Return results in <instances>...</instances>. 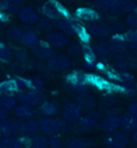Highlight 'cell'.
I'll use <instances>...</instances> for the list:
<instances>
[{"label":"cell","instance_id":"cell-6","mask_svg":"<svg viewBox=\"0 0 137 148\" xmlns=\"http://www.w3.org/2000/svg\"><path fill=\"white\" fill-rule=\"evenodd\" d=\"M71 66L70 58L62 54H55L47 60V68L56 72L67 71Z\"/></svg>","mask_w":137,"mask_h":148},{"label":"cell","instance_id":"cell-21","mask_svg":"<svg viewBox=\"0 0 137 148\" xmlns=\"http://www.w3.org/2000/svg\"><path fill=\"white\" fill-rule=\"evenodd\" d=\"M120 128L124 132H133L137 129V116L126 113L120 117Z\"/></svg>","mask_w":137,"mask_h":148},{"label":"cell","instance_id":"cell-29","mask_svg":"<svg viewBox=\"0 0 137 148\" xmlns=\"http://www.w3.org/2000/svg\"><path fill=\"white\" fill-rule=\"evenodd\" d=\"M40 39L37 37V34L32 31V30H28L26 32H24V37H22V43L24 45H26L28 47H33L35 45L40 42Z\"/></svg>","mask_w":137,"mask_h":148},{"label":"cell","instance_id":"cell-43","mask_svg":"<svg viewBox=\"0 0 137 148\" xmlns=\"http://www.w3.org/2000/svg\"><path fill=\"white\" fill-rule=\"evenodd\" d=\"M14 81H15V83H16V86H17V89H18V90L29 88V81H28V78L16 77Z\"/></svg>","mask_w":137,"mask_h":148},{"label":"cell","instance_id":"cell-16","mask_svg":"<svg viewBox=\"0 0 137 148\" xmlns=\"http://www.w3.org/2000/svg\"><path fill=\"white\" fill-rule=\"evenodd\" d=\"M100 127L105 133H111L120 128V117L118 115H107L101 121Z\"/></svg>","mask_w":137,"mask_h":148},{"label":"cell","instance_id":"cell-33","mask_svg":"<svg viewBox=\"0 0 137 148\" xmlns=\"http://www.w3.org/2000/svg\"><path fill=\"white\" fill-rule=\"evenodd\" d=\"M37 25H39V28L44 31H52L54 28H56V21L52 18H48L46 16H43V17H40L39 21H37Z\"/></svg>","mask_w":137,"mask_h":148},{"label":"cell","instance_id":"cell-45","mask_svg":"<svg viewBox=\"0 0 137 148\" xmlns=\"http://www.w3.org/2000/svg\"><path fill=\"white\" fill-rule=\"evenodd\" d=\"M127 49H130L131 55L134 56L137 59V42H130Z\"/></svg>","mask_w":137,"mask_h":148},{"label":"cell","instance_id":"cell-23","mask_svg":"<svg viewBox=\"0 0 137 148\" xmlns=\"http://www.w3.org/2000/svg\"><path fill=\"white\" fill-rule=\"evenodd\" d=\"M17 105V99L14 93L0 95V106L5 111H12Z\"/></svg>","mask_w":137,"mask_h":148},{"label":"cell","instance_id":"cell-24","mask_svg":"<svg viewBox=\"0 0 137 148\" xmlns=\"http://www.w3.org/2000/svg\"><path fill=\"white\" fill-rule=\"evenodd\" d=\"M82 55L85 57V64L87 68H93L96 62V55L88 43H82Z\"/></svg>","mask_w":137,"mask_h":148},{"label":"cell","instance_id":"cell-44","mask_svg":"<svg viewBox=\"0 0 137 148\" xmlns=\"http://www.w3.org/2000/svg\"><path fill=\"white\" fill-rule=\"evenodd\" d=\"M14 56L16 57V59L18 60V61H20V62H24L25 60L27 59V53L25 52V51H17V52L15 53Z\"/></svg>","mask_w":137,"mask_h":148},{"label":"cell","instance_id":"cell-46","mask_svg":"<svg viewBox=\"0 0 137 148\" xmlns=\"http://www.w3.org/2000/svg\"><path fill=\"white\" fill-rule=\"evenodd\" d=\"M129 113L137 116V100L133 101V102L129 105Z\"/></svg>","mask_w":137,"mask_h":148},{"label":"cell","instance_id":"cell-35","mask_svg":"<svg viewBox=\"0 0 137 148\" xmlns=\"http://www.w3.org/2000/svg\"><path fill=\"white\" fill-rule=\"evenodd\" d=\"M137 4L134 2V0H121V4H120V11L121 13L124 14H129L135 11V8Z\"/></svg>","mask_w":137,"mask_h":148},{"label":"cell","instance_id":"cell-39","mask_svg":"<svg viewBox=\"0 0 137 148\" xmlns=\"http://www.w3.org/2000/svg\"><path fill=\"white\" fill-rule=\"evenodd\" d=\"M125 24L130 29H137V13L136 12H132V13L126 14Z\"/></svg>","mask_w":137,"mask_h":148},{"label":"cell","instance_id":"cell-37","mask_svg":"<svg viewBox=\"0 0 137 148\" xmlns=\"http://www.w3.org/2000/svg\"><path fill=\"white\" fill-rule=\"evenodd\" d=\"M108 26H109L111 34H114V36L115 34H123V32L125 31V26L120 22H112Z\"/></svg>","mask_w":137,"mask_h":148},{"label":"cell","instance_id":"cell-9","mask_svg":"<svg viewBox=\"0 0 137 148\" xmlns=\"http://www.w3.org/2000/svg\"><path fill=\"white\" fill-rule=\"evenodd\" d=\"M107 42H108V47H109L110 55H114V56L124 54L127 51V47H129V43L123 38L122 34H115Z\"/></svg>","mask_w":137,"mask_h":148},{"label":"cell","instance_id":"cell-7","mask_svg":"<svg viewBox=\"0 0 137 148\" xmlns=\"http://www.w3.org/2000/svg\"><path fill=\"white\" fill-rule=\"evenodd\" d=\"M86 28H87L90 36L99 38V39H106V38H108L111 34L109 26H108L107 24L101 23L99 21L87 23Z\"/></svg>","mask_w":137,"mask_h":148},{"label":"cell","instance_id":"cell-15","mask_svg":"<svg viewBox=\"0 0 137 148\" xmlns=\"http://www.w3.org/2000/svg\"><path fill=\"white\" fill-rule=\"evenodd\" d=\"M46 41L54 47H64L70 43L69 36L60 31H49L46 36Z\"/></svg>","mask_w":137,"mask_h":148},{"label":"cell","instance_id":"cell-32","mask_svg":"<svg viewBox=\"0 0 137 148\" xmlns=\"http://www.w3.org/2000/svg\"><path fill=\"white\" fill-rule=\"evenodd\" d=\"M89 141L82 137H72L67 142V148H87Z\"/></svg>","mask_w":137,"mask_h":148},{"label":"cell","instance_id":"cell-12","mask_svg":"<svg viewBox=\"0 0 137 148\" xmlns=\"http://www.w3.org/2000/svg\"><path fill=\"white\" fill-rule=\"evenodd\" d=\"M121 0H96L95 7L96 11L107 13V14H118L120 11Z\"/></svg>","mask_w":137,"mask_h":148},{"label":"cell","instance_id":"cell-10","mask_svg":"<svg viewBox=\"0 0 137 148\" xmlns=\"http://www.w3.org/2000/svg\"><path fill=\"white\" fill-rule=\"evenodd\" d=\"M16 15H17V18L25 25H34V24H37L39 18H40L37 10L32 7H29V5L22 7L17 11Z\"/></svg>","mask_w":137,"mask_h":148},{"label":"cell","instance_id":"cell-50","mask_svg":"<svg viewBox=\"0 0 137 148\" xmlns=\"http://www.w3.org/2000/svg\"><path fill=\"white\" fill-rule=\"evenodd\" d=\"M134 95L137 97V85L134 86Z\"/></svg>","mask_w":137,"mask_h":148},{"label":"cell","instance_id":"cell-28","mask_svg":"<svg viewBox=\"0 0 137 148\" xmlns=\"http://www.w3.org/2000/svg\"><path fill=\"white\" fill-rule=\"evenodd\" d=\"M30 147L31 148H47L48 138L45 134H35L34 136L30 137Z\"/></svg>","mask_w":137,"mask_h":148},{"label":"cell","instance_id":"cell-52","mask_svg":"<svg viewBox=\"0 0 137 148\" xmlns=\"http://www.w3.org/2000/svg\"><path fill=\"white\" fill-rule=\"evenodd\" d=\"M0 17H1V14H0Z\"/></svg>","mask_w":137,"mask_h":148},{"label":"cell","instance_id":"cell-34","mask_svg":"<svg viewBox=\"0 0 137 148\" xmlns=\"http://www.w3.org/2000/svg\"><path fill=\"white\" fill-rule=\"evenodd\" d=\"M14 57V52L7 45H0V60L3 62L11 61Z\"/></svg>","mask_w":137,"mask_h":148},{"label":"cell","instance_id":"cell-4","mask_svg":"<svg viewBox=\"0 0 137 148\" xmlns=\"http://www.w3.org/2000/svg\"><path fill=\"white\" fill-rule=\"evenodd\" d=\"M15 97L18 102L22 103H27L30 105H37L41 104L44 101V95L42 93L41 90H37V89H22L18 90L15 93Z\"/></svg>","mask_w":137,"mask_h":148},{"label":"cell","instance_id":"cell-22","mask_svg":"<svg viewBox=\"0 0 137 148\" xmlns=\"http://www.w3.org/2000/svg\"><path fill=\"white\" fill-rule=\"evenodd\" d=\"M56 28L58 29V31L67 34L69 37L75 34V29L70 18H60L56 21Z\"/></svg>","mask_w":137,"mask_h":148},{"label":"cell","instance_id":"cell-40","mask_svg":"<svg viewBox=\"0 0 137 148\" xmlns=\"http://www.w3.org/2000/svg\"><path fill=\"white\" fill-rule=\"evenodd\" d=\"M29 81V88L31 89H37V90H41L44 87V82L42 81L40 77L33 76V77L28 78Z\"/></svg>","mask_w":137,"mask_h":148},{"label":"cell","instance_id":"cell-31","mask_svg":"<svg viewBox=\"0 0 137 148\" xmlns=\"http://www.w3.org/2000/svg\"><path fill=\"white\" fill-rule=\"evenodd\" d=\"M18 91L16 83L14 79L12 81L0 82V95H7V93H16Z\"/></svg>","mask_w":137,"mask_h":148},{"label":"cell","instance_id":"cell-51","mask_svg":"<svg viewBox=\"0 0 137 148\" xmlns=\"http://www.w3.org/2000/svg\"><path fill=\"white\" fill-rule=\"evenodd\" d=\"M134 12H136V13H137V5H136V8H135V11H134Z\"/></svg>","mask_w":137,"mask_h":148},{"label":"cell","instance_id":"cell-19","mask_svg":"<svg viewBox=\"0 0 137 148\" xmlns=\"http://www.w3.org/2000/svg\"><path fill=\"white\" fill-rule=\"evenodd\" d=\"M116 61H115V68L117 71H122V72H129V71L134 68L135 61L131 56L124 54L116 56Z\"/></svg>","mask_w":137,"mask_h":148},{"label":"cell","instance_id":"cell-49","mask_svg":"<svg viewBox=\"0 0 137 148\" xmlns=\"http://www.w3.org/2000/svg\"><path fill=\"white\" fill-rule=\"evenodd\" d=\"M131 137H132V141H133L134 143L137 145V129L134 130L133 132H132V135H131Z\"/></svg>","mask_w":137,"mask_h":148},{"label":"cell","instance_id":"cell-26","mask_svg":"<svg viewBox=\"0 0 137 148\" xmlns=\"http://www.w3.org/2000/svg\"><path fill=\"white\" fill-rule=\"evenodd\" d=\"M40 112L43 116H55L59 112V105L54 101H43L40 104Z\"/></svg>","mask_w":137,"mask_h":148},{"label":"cell","instance_id":"cell-14","mask_svg":"<svg viewBox=\"0 0 137 148\" xmlns=\"http://www.w3.org/2000/svg\"><path fill=\"white\" fill-rule=\"evenodd\" d=\"M14 114L19 120L25 121V120L33 119L35 114H37V111H35L33 105L19 102V104H17L16 108H14Z\"/></svg>","mask_w":137,"mask_h":148},{"label":"cell","instance_id":"cell-13","mask_svg":"<svg viewBox=\"0 0 137 148\" xmlns=\"http://www.w3.org/2000/svg\"><path fill=\"white\" fill-rule=\"evenodd\" d=\"M31 52L35 57L42 60H48L52 55H55L54 48L47 41L46 42L40 41L35 46L31 47Z\"/></svg>","mask_w":137,"mask_h":148},{"label":"cell","instance_id":"cell-47","mask_svg":"<svg viewBox=\"0 0 137 148\" xmlns=\"http://www.w3.org/2000/svg\"><path fill=\"white\" fill-rule=\"evenodd\" d=\"M7 111H5L4 108H2L0 106V121L3 120V119H7Z\"/></svg>","mask_w":137,"mask_h":148},{"label":"cell","instance_id":"cell-36","mask_svg":"<svg viewBox=\"0 0 137 148\" xmlns=\"http://www.w3.org/2000/svg\"><path fill=\"white\" fill-rule=\"evenodd\" d=\"M26 0H7V11L17 12L22 7H24Z\"/></svg>","mask_w":137,"mask_h":148},{"label":"cell","instance_id":"cell-17","mask_svg":"<svg viewBox=\"0 0 137 148\" xmlns=\"http://www.w3.org/2000/svg\"><path fill=\"white\" fill-rule=\"evenodd\" d=\"M39 131H40V129H39L37 121H34L33 119L25 120L20 125L19 135H22V137H26V138H30V137L34 136L35 134L39 133Z\"/></svg>","mask_w":137,"mask_h":148},{"label":"cell","instance_id":"cell-3","mask_svg":"<svg viewBox=\"0 0 137 148\" xmlns=\"http://www.w3.org/2000/svg\"><path fill=\"white\" fill-rule=\"evenodd\" d=\"M42 13L44 16L58 21L60 18H70V12L57 0H48L42 7Z\"/></svg>","mask_w":137,"mask_h":148},{"label":"cell","instance_id":"cell-38","mask_svg":"<svg viewBox=\"0 0 137 148\" xmlns=\"http://www.w3.org/2000/svg\"><path fill=\"white\" fill-rule=\"evenodd\" d=\"M67 53L71 57L73 58H77L79 56L82 55V46H80L77 43H74V44H71L69 47H67Z\"/></svg>","mask_w":137,"mask_h":148},{"label":"cell","instance_id":"cell-11","mask_svg":"<svg viewBox=\"0 0 137 148\" xmlns=\"http://www.w3.org/2000/svg\"><path fill=\"white\" fill-rule=\"evenodd\" d=\"M22 121L3 119L0 121V137L16 136L19 134Z\"/></svg>","mask_w":137,"mask_h":148},{"label":"cell","instance_id":"cell-2","mask_svg":"<svg viewBox=\"0 0 137 148\" xmlns=\"http://www.w3.org/2000/svg\"><path fill=\"white\" fill-rule=\"evenodd\" d=\"M102 121V114L97 111H90L82 115V117L75 121L74 130L79 133H84L87 131L94 129Z\"/></svg>","mask_w":137,"mask_h":148},{"label":"cell","instance_id":"cell-8","mask_svg":"<svg viewBox=\"0 0 137 148\" xmlns=\"http://www.w3.org/2000/svg\"><path fill=\"white\" fill-rule=\"evenodd\" d=\"M129 143V137L125 133L114 131L105 137V145L107 148H125Z\"/></svg>","mask_w":137,"mask_h":148},{"label":"cell","instance_id":"cell-20","mask_svg":"<svg viewBox=\"0 0 137 148\" xmlns=\"http://www.w3.org/2000/svg\"><path fill=\"white\" fill-rule=\"evenodd\" d=\"M75 102L82 108H93L95 106V98L88 91L78 92L75 96Z\"/></svg>","mask_w":137,"mask_h":148},{"label":"cell","instance_id":"cell-1","mask_svg":"<svg viewBox=\"0 0 137 148\" xmlns=\"http://www.w3.org/2000/svg\"><path fill=\"white\" fill-rule=\"evenodd\" d=\"M39 129L46 136L67 132L69 130V122L64 119L55 118L54 116H43L37 120Z\"/></svg>","mask_w":137,"mask_h":148},{"label":"cell","instance_id":"cell-18","mask_svg":"<svg viewBox=\"0 0 137 148\" xmlns=\"http://www.w3.org/2000/svg\"><path fill=\"white\" fill-rule=\"evenodd\" d=\"M75 15H76V17L78 19H80L82 22H86V23L97 21L99 17H100V14H99V12L96 11V10L91 9V8H86V7L78 8L77 10H76Z\"/></svg>","mask_w":137,"mask_h":148},{"label":"cell","instance_id":"cell-27","mask_svg":"<svg viewBox=\"0 0 137 148\" xmlns=\"http://www.w3.org/2000/svg\"><path fill=\"white\" fill-rule=\"evenodd\" d=\"M92 48L96 57H99V58L104 59V58H107L108 56L110 55L107 41H99V42H96L95 44L93 45Z\"/></svg>","mask_w":137,"mask_h":148},{"label":"cell","instance_id":"cell-48","mask_svg":"<svg viewBox=\"0 0 137 148\" xmlns=\"http://www.w3.org/2000/svg\"><path fill=\"white\" fill-rule=\"evenodd\" d=\"M7 9V0H0V12Z\"/></svg>","mask_w":137,"mask_h":148},{"label":"cell","instance_id":"cell-5","mask_svg":"<svg viewBox=\"0 0 137 148\" xmlns=\"http://www.w3.org/2000/svg\"><path fill=\"white\" fill-rule=\"evenodd\" d=\"M82 108L75 101H69L61 108V117L67 122H75L82 117Z\"/></svg>","mask_w":137,"mask_h":148},{"label":"cell","instance_id":"cell-30","mask_svg":"<svg viewBox=\"0 0 137 148\" xmlns=\"http://www.w3.org/2000/svg\"><path fill=\"white\" fill-rule=\"evenodd\" d=\"M24 37V30L17 26L10 27L7 30V38L12 42H22Z\"/></svg>","mask_w":137,"mask_h":148},{"label":"cell","instance_id":"cell-42","mask_svg":"<svg viewBox=\"0 0 137 148\" xmlns=\"http://www.w3.org/2000/svg\"><path fill=\"white\" fill-rule=\"evenodd\" d=\"M123 38L127 41V43L130 42H137V29H129L125 30L123 32Z\"/></svg>","mask_w":137,"mask_h":148},{"label":"cell","instance_id":"cell-25","mask_svg":"<svg viewBox=\"0 0 137 148\" xmlns=\"http://www.w3.org/2000/svg\"><path fill=\"white\" fill-rule=\"evenodd\" d=\"M25 143L22 138L16 136L1 137L0 140V148H24Z\"/></svg>","mask_w":137,"mask_h":148},{"label":"cell","instance_id":"cell-41","mask_svg":"<svg viewBox=\"0 0 137 148\" xmlns=\"http://www.w3.org/2000/svg\"><path fill=\"white\" fill-rule=\"evenodd\" d=\"M48 147L49 148H61L62 147V140L61 137L56 134V135H52L48 138Z\"/></svg>","mask_w":137,"mask_h":148}]
</instances>
